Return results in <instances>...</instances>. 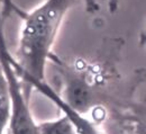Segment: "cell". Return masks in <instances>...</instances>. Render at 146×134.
Here are the masks:
<instances>
[{
    "label": "cell",
    "instance_id": "cell-8",
    "mask_svg": "<svg viewBox=\"0 0 146 134\" xmlns=\"http://www.w3.org/2000/svg\"><path fill=\"white\" fill-rule=\"evenodd\" d=\"M100 126L104 127L107 134H134L119 115H110L106 117Z\"/></svg>",
    "mask_w": 146,
    "mask_h": 134
},
{
    "label": "cell",
    "instance_id": "cell-1",
    "mask_svg": "<svg viewBox=\"0 0 146 134\" xmlns=\"http://www.w3.org/2000/svg\"><path fill=\"white\" fill-rule=\"evenodd\" d=\"M116 50L111 49L106 57L76 59L69 63L53 54L50 64L55 68L56 88H52L80 114L98 108L108 112L123 109L134 99L136 88L146 80V70L124 78L116 65Z\"/></svg>",
    "mask_w": 146,
    "mask_h": 134
},
{
    "label": "cell",
    "instance_id": "cell-4",
    "mask_svg": "<svg viewBox=\"0 0 146 134\" xmlns=\"http://www.w3.org/2000/svg\"><path fill=\"white\" fill-rule=\"evenodd\" d=\"M20 79L25 83H27L31 88L38 90L42 95L45 96L47 99H50L62 112V114L65 115L70 119L76 134H102V132L99 129V125H97L92 119L86 117V115L78 113L71 106H69L58 96V94L52 88V86L47 81H39V80H34V79H29L25 77H20Z\"/></svg>",
    "mask_w": 146,
    "mask_h": 134
},
{
    "label": "cell",
    "instance_id": "cell-6",
    "mask_svg": "<svg viewBox=\"0 0 146 134\" xmlns=\"http://www.w3.org/2000/svg\"><path fill=\"white\" fill-rule=\"evenodd\" d=\"M11 114L9 85L0 61V134H7Z\"/></svg>",
    "mask_w": 146,
    "mask_h": 134
},
{
    "label": "cell",
    "instance_id": "cell-3",
    "mask_svg": "<svg viewBox=\"0 0 146 134\" xmlns=\"http://www.w3.org/2000/svg\"><path fill=\"white\" fill-rule=\"evenodd\" d=\"M0 61L9 85L11 114L9 134H40L39 124L29 107V89L18 76L14 65V54L9 51L5 36V24L0 21Z\"/></svg>",
    "mask_w": 146,
    "mask_h": 134
},
{
    "label": "cell",
    "instance_id": "cell-7",
    "mask_svg": "<svg viewBox=\"0 0 146 134\" xmlns=\"http://www.w3.org/2000/svg\"><path fill=\"white\" fill-rule=\"evenodd\" d=\"M40 134H76L70 119L62 115L60 118L38 123Z\"/></svg>",
    "mask_w": 146,
    "mask_h": 134
},
{
    "label": "cell",
    "instance_id": "cell-9",
    "mask_svg": "<svg viewBox=\"0 0 146 134\" xmlns=\"http://www.w3.org/2000/svg\"><path fill=\"white\" fill-rule=\"evenodd\" d=\"M120 0H108V9L111 14H115L119 8Z\"/></svg>",
    "mask_w": 146,
    "mask_h": 134
},
{
    "label": "cell",
    "instance_id": "cell-5",
    "mask_svg": "<svg viewBox=\"0 0 146 134\" xmlns=\"http://www.w3.org/2000/svg\"><path fill=\"white\" fill-rule=\"evenodd\" d=\"M117 113L134 134H146V101L131 99Z\"/></svg>",
    "mask_w": 146,
    "mask_h": 134
},
{
    "label": "cell",
    "instance_id": "cell-2",
    "mask_svg": "<svg viewBox=\"0 0 146 134\" xmlns=\"http://www.w3.org/2000/svg\"><path fill=\"white\" fill-rule=\"evenodd\" d=\"M80 1H84L90 14L99 10L97 0H44L33 10L24 13L11 1V11H16L23 20L14 55L19 77L46 81V69L61 26L68 13Z\"/></svg>",
    "mask_w": 146,
    "mask_h": 134
},
{
    "label": "cell",
    "instance_id": "cell-10",
    "mask_svg": "<svg viewBox=\"0 0 146 134\" xmlns=\"http://www.w3.org/2000/svg\"><path fill=\"white\" fill-rule=\"evenodd\" d=\"M7 134H9V133H8V131H7Z\"/></svg>",
    "mask_w": 146,
    "mask_h": 134
}]
</instances>
